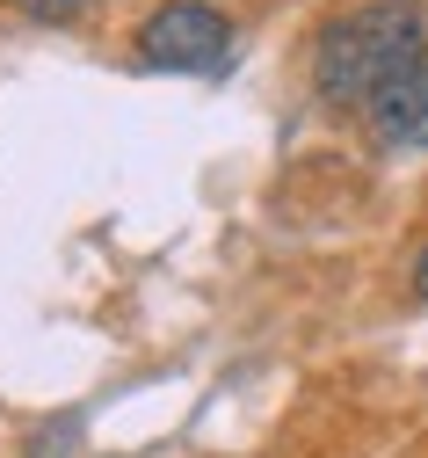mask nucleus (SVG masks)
<instances>
[{
	"label": "nucleus",
	"mask_w": 428,
	"mask_h": 458,
	"mask_svg": "<svg viewBox=\"0 0 428 458\" xmlns=\"http://www.w3.org/2000/svg\"><path fill=\"white\" fill-rule=\"evenodd\" d=\"M428 59V22L414 0H363V8L334 15L313 44V81L327 102L371 109L378 88H392L407 66Z\"/></svg>",
	"instance_id": "nucleus-1"
},
{
	"label": "nucleus",
	"mask_w": 428,
	"mask_h": 458,
	"mask_svg": "<svg viewBox=\"0 0 428 458\" xmlns=\"http://www.w3.org/2000/svg\"><path fill=\"white\" fill-rule=\"evenodd\" d=\"M363 117H371V131H378L385 146H428V59L407 66L392 88H378Z\"/></svg>",
	"instance_id": "nucleus-3"
},
{
	"label": "nucleus",
	"mask_w": 428,
	"mask_h": 458,
	"mask_svg": "<svg viewBox=\"0 0 428 458\" xmlns=\"http://www.w3.org/2000/svg\"><path fill=\"white\" fill-rule=\"evenodd\" d=\"M22 8H29L37 22H73V15L88 8V0H22Z\"/></svg>",
	"instance_id": "nucleus-4"
},
{
	"label": "nucleus",
	"mask_w": 428,
	"mask_h": 458,
	"mask_svg": "<svg viewBox=\"0 0 428 458\" xmlns=\"http://www.w3.org/2000/svg\"><path fill=\"white\" fill-rule=\"evenodd\" d=\"M232 51V22L211 0H167L138 22V59L160 73H218Z\"/></svg>",
	"instance_id": "nucleus-2"
},
{
	"label": "nucleus",
	"mask_w": 428,
	"mask_h": 458,
	"mask_svg": "<svg viewBox=\"0 0 428 458\" xmlns=\"http://www.w3.org/2000/svg\"><path fill=\"white\" fill-rule=\"evenodd\" d=\"M414 292H421V299H428V255H421V262H414Z\"/></svg>",
	"instance_id": "nucleus-5"
}]
</instances>
